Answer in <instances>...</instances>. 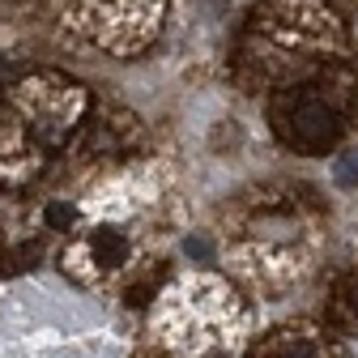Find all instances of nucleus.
<instances>
[{"label": "nucleus", "mask_w": 358, "mask_h": 358, "mask_svg": "<svg viewBox=\"0 0 358 358\" xmlns=\"http://www.w3.org/2000/svg\"><path fill=\"white\" fill-rule=\"evenodd\" d=\"M48 222H52V227H69V222H73V209H69V205H52V209H48Z\"/></svg>", "instance_id": "4"}, {"label": "nucleus", "mask_w": 358, "mask_h": 358, "mask_svg": "<svg viewBox=\"0 0 358 358\" xmlns=\"http://www.w3.org/2000/svg\"><path fill=\"white\" fill-rule=\"evenodd\" d=\"M94 252H99L103 264H120L124 252H128V243H124V235H115V231H99V235H94Z\"/></svg>", "instance_id": "2"}, {"label": "nucleus", "mask_w": 358, "mask_h": 358, "mask_svg": "<svg viewBox=\"0 0 358 358\" xmlns=\"http://www.w3.org/2000/svg\"><path fill=\"white\" fill-rule=\"evenodd\" d=\"M333 175H337V184H341V188H358V154H345V158L337 162Z\"/></svg>", "instance_id": "3"}, {"label": "nucleus", "mask_w": 358, "mask_h": 358, "mask_svg": "<svg viewBox=\"0 0 358 358\" xmlns=\"http://www.w3.org/2000/svg\"><path fill=\"white\" fill-rule=\"evenodd\" d=\"M278 128H282V137L290 145H299L307 154L329 150L337 141V120H333V111L324 103H316V99H307V94L286 99L278 107Z\"/></svg>", "instance_id": "1"}, {"label": "nucleus", "mask_w": 358, "mask_h": 358, "mask_svg": "<svg viewBox=\"0 0 358 358\" xmlns=\"http://www.w3.org/2000/svg\"><path fill=\"white\" fill-rule=\"evenodd\" d=\"M184 248H188V256H196V260H209V256H213V248H209L205 239H188Z\"/></svg>", "instance_id": "5"}]
</instances>
